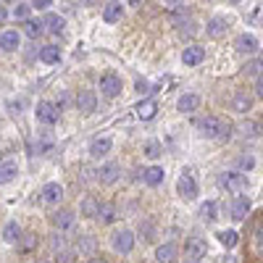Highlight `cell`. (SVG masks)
<instances>
[{
    "label": "cell",
    "mask_w": 263,
    "mask_h": 263,
    "mask_svg": "<svg viewBox=\"0 0 263 263\" xmlns=\"http://www.w3.org/2000/svg\"><path fill=\"white\" fill-rule=\"evenodd\" d=\"M197 129H200V135L208 137V140H229L232 135V124H227L224 119L218 116H205L197 121Z\"/></svg>",
    "instance_id": "6da1fadb"
},
{
    "label": "cell",
    "mask_w": 263,
    "mask_h": 263,
    "mask_svg": "<svg viewBox=\"0 0 263 263\" xmlns=\"http://www.w3.org/2000/svg\"><path fill=\"white\" fill-rule=\"evenodd\" d=\"M218 184H221L227 192L239 195L242 190H248V177H245V174H239V171H224L221 177H218Z\"/></svg>",
    "instance_id": "7a4b0ae2"
},
{
    "label": "cell",
    "mask_w": 263,
    "mask_h": 263,
    "mask_svg": "<svg viewBox=\"0 0 263 263\" xmlns=\"http://www.w3.org/2000/svg\"><path fill=\"white\" fill-rule=\"evenodd\" d=\"M111 245H114V250L116 253H132V248H135V234H132L129 229H119V232H114V237H111Z\"/></svg>",
    "instance_id": "3957f363"
},
{
    "label": "cell",
    "mask_w": 263,
    "mask_h": 263,
    "mask_svg": "<svg viewBox=\"0 0 263 263\" xmlns=\"http://www.w3.org/2000/svg\"><path fill=\"white\" fill-rule=\"evenodd\" d=\"M121 77L119 74H103L100 77V92L105 95V98H116V95H121Z\"/></svg>",
    "instance_id": "277c9868"
},
{
    "label": "cell",
    "mask_w": 263,
    "mask_h": 263,
    "mask_svg": "<svg viewBox=\"0 0 263 263\" xmlns=\"http://www.w3.org/2000/svg\"><path fill=\"white\" fill-rule=\"evenodd\" d=\"M58 105L55 103H50V100H42V103H37V121H42V124H55L58 121Z\"/></svg>",
    "instance_id": "5b68a950"
},
{
    "label": "cell",
    "mask_w": 263,
    "mask_h": 263,
    "mask_svg": "<svg viewBox=\"0 0 263 263\" xmlns=\"http://www.w3.org/2000/svg\"><path fill=\"white\" fill-rule=\"evenodd\" d=\"M208 253V245H205V239L203 237H190L187 242H184V255L197 260V258H205Z\"/></svg>",
    "instance_id": "8992f818"
},
{
    "label": "cell",
    "mask_w": 263,
    "mask_h": 263,
    "mask_svg": "<svg viewBox=\"0 0 263 263\" xmlns=\"http://www.w3.org/2000/svg\"><path fill=\"white\" fill-rule=\"evenodd\" d=\"M229 213H232L234 221H242V218H248V213H250V197H248V195H237L234 203H232V208H229Z\"/></svg>",
    "instance_id": "52a82bcc"
},
{
    "label": "cell",
    "mask_w": 263,
    "mask_h": 263,
    "mask_svg": "<svg viewBox=\"0 0 263 263\" xmlns=\"http://www.w3.org/2000/svg\"><path fill=\"white\" fill-rule=\"evenodd\" d=\"M177 192L184 197V200H192V197L197 195V182L192 179V174H182L179 182H177Z\"/></svg>",
    "instance_id": "ba28073f"
},
{
    "label": "cell",
    "mask_w": 263,
    "mask_h": 263,
    "mask_svg": "<svg viewBox=\"0 0 263 263\" xmlns=\"http://www.w3.org/2000/svg\"><path fill=\"white\" fill-rule=\"evenodd\" d=\"M203 58H205V48H200V45H190L182 53L184 66H197V63H203Z\"/></svg>",
    "instance_id": "9c48e42d"
},
{
    "label": "cell",
    "mask_w": 263,
    "mask_h": 263,
    "mask_svg": "<svg viewBox=\"0 0 263 263\" xmlns=\"http://www.w3.org/2000/svg\"><path fill=\"white\" fill-rule=\"evenodd\" d=\"M61 197H63V187L58 182H50V184L42 187V200H45L48 205H55Z\"/></svg>",
    "instance_id": "30bf717a"
},
{
    "label": "cell",
    "mask_w": 263,
    "mask_h": 263,
    "mask_svg": "<svg viewBox=\"0 0 263 263\" xmlns=\"http://www.w3.org/2000/svg\"><path fill=\"white\" fill-rule=\"evenodd\" d=\"M18 42H21V34L16 29H8V32L0 34V48H3L6 53H13L18 48Z\"/></svg>",
    "instance_id": "8fae6325"
},
{
    "label": "cell",
    "mask_w": 263,
    "mask_h": 263,
    "mask_svg": "<svg viewBox=\"0 0 263 263\" xmlns=\"http://www.w3.org/2000/svg\"><path fill=\"white\" fill-rule=\"evenodd\" d=\"M163 177H166V171H163L161 166H150V168L142 171V179H145V184H150V187H158V184L163 182Z\"/></svg>",
    "instance_id": "7c38bea8"
},
{
    "label": "cell",
    "mask_w": 263,
    "mask_h": 263,
    "mask_svg": "<svg viewBox=\"0 0 263 263\" xmlns=\"http://www.w3.org/2000/svg\"><path fill=\"white\" fill-rule=\"evenodd\" d=\"M119 163H105L100 171H98V179L103 182V184H114L116 179H119Z\"/></svg>",
    "instance_id": "4fadbf2b"
},
{
    "label": "cell",
    "mask_w": 263,
    "mask_h": 263,
    "mask_svg": "<svg viewBox=\"0 0 263 263\" xmlns=\"http://www.w3.org/2000/svg\"><path fill=\"white\" fill-rule=\"evenodd\" d=\"M77 108L82 114H92L95 111V95L90 92V90H82L79 95H77Z\"/></svg>",
    "instance_id": "5bb4252c"
},
{
    "label": "cell",
    "mask_w": 263,
    "mask_h": 263,
    "mask_svg": "<svg viewBox=\"0 0 263 263\" xmlns=\"http://www.w3.org/2000/svg\"><path fill=\"white\" fill-rule=\"evenodd\" d=\"M16 174H18L16 161H0V184L13 182V179H16Z\"/></svg>",
    "instance_id": "9a60e30c"
},
{
    "label": "cell",
    "mask_w": 263,
    "mask_h": 263,
    "mask_svg": "<svg viewBox=\"0 0 263 263\" xmlns=\"http://www.w3.org/2000/svg\"><path fill=\"white\" fill-rule=\"evenodd\" d=\"M121 16H124V8H121V3H116V0H111V3L103 8V18L108 21V24H116V21H121Z\"/></svg>",
    "instance_id": "2e32d148"
},
{
    "label": "cell",
    "mask_w": 263,
    "mask_h": 263,
    "mask_svg": "<svg viewBox=\"0 0 263 263\" xmlns=\"http://www.w3.org/2000/svg\"><path fill=\"white\" fill-rule=\"evenodd\" d=\"M234 48H237L239 53H255V50H258V40H255L253 34H239L237 42H234Z\"/></svg>",
    "instance_id": "e0dca14e"
},
{
    "label": "cell",
    "mask_w": 263,
    "mask_h": 263,
    "mask_svg": "<svg viewBox=\"0 0 263 263\" xmlns=\"http://www.w3.org/2000/svg\"><path fill=\"white\" fill-rule=\"evenodd\" d=\"M50 221H53V227H58V229L71 227V224H74V211L63 208V211H58V213H53V216H50Z\"/></svg>",
    "instance_id": "ac0fdd59"
},
{
    "label": "cell",
    "mask_w": 263,
    "mask_h": 263,
    "mask_svg": "<svg viewBox=\"0 0 263 263\" xmlns=\"http://www.w3.org/2000/svg\"><path fill=\"white\" fill-rule=\"evenodd\" d=\"M253 108V98L248 95V92H237L234 95V100H232V111H237V114H248Z\"/></svg>",
    "instance_id": "d6986e66"
},
{
    "label": "cell",
    "mask_w": 263,
    "mask_h": 263,
    "mask_svg": "<svg viewBox=\"0 0 263 263\" xmlns=\"http://www.w3.org/2000/svg\"><path fill=\"white\" fill-rule=\"evenodd\" d=\"M135 111H137V119L147 121V119L156 116V111H158V103H156V100H142V103H137Z\"/></svg>",
    "instance_id": "ffe728a7"
},
{
    "label": "cell",
    "mask_w": 263,
    "mask_h": 263,
    "mask_svg": "<svg viewBox=\"0 0 263 263\" xmlns=\"http://www.w3.org/2000/svg\"><path fill=\"white\" fill-rule=\"evenodd\" d=\"M174 258H177V245L174 242H166L156 250V260L158 263H174Z\"/></svg>",
    "instance_id": "44dd1931"
},
{
    "label": "cell",
    "mask_w": 263,
    "mask_h": 263,
    "mask_svg": "<svg viewBox=\"0 0 263 263\" xmlns=\"http://www.w3.org/2000/svg\"><path fill=\"white\" fill-rule=\"evenodd\" d=\"M227 29H229V24L224 18H211L208 21V27H205V32H208V37H221V34H227Z\"/></svg>",
    "instance_id": "7402d4cb"
},
{
    "label": "cell",
    "mask_w": 263,
    "mask_h": 263,
    "mask_svg": "<svg viewBox=\"0 0 263 263\" xmlns=\"http://www.w3.org/2000/svg\"><path fill=\"white\" fill-rule=\"evenodd\" d=\"M108 153H111V140H95L92 145H90V156L92 158H103V156H108Z\"/></svg>",
    "instance_id": "603a6c76"
},
{
    "label": "cell",
    "mask_w": 263,
    "mask_h": 263,
    "mask_svg": "<svg viewBox=\"0 0 263 263\" xmlns=\"http://www.w3.org/2000/svg\"><path fill=\"white\" fill-rule=\"evenodd\" d=\"M197 105H200V98H197V95H182L179 103H177V108H179L182 114H192Z\"/></svg>",
    "instance_id": "cb8c5ba5"
},
{
    "label": "cell",
    "mask_w": 263,
    "mask_h": 263,
    "mask_svg": "<svg viewBox=\"0 0 263 263\" xmlns=\"http://www.w3.org/2000/svg\"><path fill=\"white\" fill-rule=\"evenodd\" d=\"M200 218H203V221H216V218H218V205L213 203V200H205L203 205H200Z\"/></svg>",
    "instance_id": "d4e9b609"
},
{
    "label": "cell",
    "mask_w": 263,
    "mask_h": 263,
    "mask_svg": "<svg viewBox=\"0 0 263 263\" xmlns=\"http://www.w3.org/2000/svg\"><path fill=\"white\" fill-rule=\"evenodd\" d=\"M98 211H100V203L95 200V197H84V200H82V216L98 218Z\"/></svg>",
    "instance_id": "484cf974"
},
{
    "label": "cell",
    "mask_w": 263,
    "mask_h": 263,
    "mask_svg": "<svg viewBox=\"0 0 263 263\" xmlns=\"http://www.w3.org/2000/svg\"><path fill=\"white\" fill-rule=\"evenodd\" d=\"M216 237H218V242H221L224 248H234V245L239 242V234H237L234 229H221Z\"/></svg>",
    "instance_id": "4316f807"
},
{
    "label": "cell",
    "mask_w": 263,
    "mask_h": 263,
    "mask_svg": "<svg viewBox=\"0 0 263 263\" xmlns=\"http://www.w3.org/2000/svg\"><path fill=\"white\" fill-rule=\"evenodd\" d=\"M40 61L42 63H58L61 61V50L55 45H45V48L40 50Z\"/></svg>",
    "instance_id": "83f0119b"
},
{
    "label": "cell",
    "mask_w": 263,
    "mask_h": 263,
    "mask_svg": "<svg viewBox=\"0 0 263 263\" xmlns=\"http://www.w3.org/2000/svg\"><path fill=\"white\" fill-rule=\"evenodd\" d=\"M3 239H6V242H18V239H21V227L16 221H8L3 227Z\"/></svg>",
    "instance_id": "f1b7e54d"
},
{
    "label": "cell",
    "mask_w": 263,
    "mask_h": 263,
    "mask_svg": "<svg viewBox=\"0 0 263 263\" xmlns=\"http://www.w3.org/2000/svg\"><path fill=\"white\" fill-rule=\"evenodd\" d=\"M98 218L103 224H114L116 218H119V211H116V205H100V211H98Z\"/></svg>",
    "instance_id": "f546056e"
},
{
    "label": "cell",
    "mask_w": 263,
    "mask_h": 263,
    "mask_svg": "<svg viewBox=\"0 0 263 263\" xmlns=\"http://www.w3.org/2000/svg\"><path fill=\"white\" fill-rule=\"evenodd\" d=\"M42 21H37V18H27L24 21V32H27V37H32V40H37L40 34H42Z\"/></svg>",
    "instance_id": "4dcf8cb0"
},
{
    "label": "cell",
    "mask_w": 263,
    "mask_h": 263,
    "mask_svg": "<svg viewBox=\"0 0 263 263\" xmlns=\"http://www.w3.org/2000/svg\"><path fill=\"white\" fill-rule=\"evenodd\" d=\"M45 27H48L53 34H61V32H63V27H66V21H63L58 13H50V16L45 18Z\"/></svg>",
    "instance_id": "1f68e13d"
},
{
    "label": "cell",
    "mask_w": 263,
    "mask_h": 263,
    "mask_svg": "<svg viewBox=\"0 0 263 263\" xmlns=\"http://www.w3.org/2000/svg\"><path fill=\"white\" fill-rule=\"evenodd\" d=\"M161 153H163V150H161V145H158L156 140H150V142L145 145V156H147V158H158Z\"/></svg>",
    "instance_id": "d6a6232c"
},
{
    "label": "cell",
    "mask_w": 263,
    "mask_h": 263,
    "mask_svg": "<svg viewBox=\"0 0 263 263\" xmlns=\"http://www.w3.org/2000/svg\"><path fill=\"white\" fill-rule=\"evenodd\" d=\"M29 11H32V6H24V3H18V6L13 8V18H21V21H27V18H29Z\"/></svg>",
    "instance_id": "836d02e7"
},
{
    "label": "cell",
    "mask_w": 263,
    "mask_h": 263,
    "mask_svg": "<svg viewBox=\"0 0 263 263\" xmlns=\"http://www.w3.org/2000/svg\"><path fill=\"white\" fill-rule=\"evenodd\" d=\"M34 245H37V237H34V234H27L24 239H21V245H18V250H21V253H29V250H32Z\"/></svg>",
    "instance_id": "e575fe53"
},
{
    "label": "cell",
    "mask_w": 263,
    "mask_h": 263,
    "mask_svg": "<svg viewBox=\"0 0 263 263\" xmlns=\"http://www.w3.org/2000/svg\"><path fill=\"white\" fill-rule=\"evenodd\" d=\"M253 166H255L253 156H242V158H239V168H245V171H250Z\"/></svg>",
    "instance_id": "d590c367"
},
{
    "label": "cell",
    "mask_w": 263,
    "mask_h": 263,
    "mask_svg": "<svg viewBox=\"0 0 263 263\" xmlns=\"http://www.w3.org/2000/svg\"><path fill=\"white\" fill-rule=\"evenodd\" d=\"M50 3H53V0H32L29 6H32V8H37V11H45Z\"/></svg>",
    "instance_id": "8d00e7d4"
},
{
    "label": "cell",
    "mask_w": 263,
    "mask_h": 263,
    "mask_svg": "<svg viewBox=\"0 0 263 263\" xmlns=\"http://www.w3.org/2000/svg\"><path fill=\"white\" fill-rule=\"evenodd\" d=\"M71 260H74V255H71L69 250H63V253L58 255V263H71Z\"/></svg>",
    "instance_id": "74e56055"
},
{
    "label": "cell",
    "mask_w": 263,
    "mask_h": 263,
    "mask_svg": "<svg viewBox=\"0 0 263 263\" xmlns=\"http://www.w3.org/2000/svg\"><path fill=\"white\" fill-rule=\"evenodd\" d=\"M8 108H11L13 114H18V108H24V100H11V103H8Z\"/></svg>",
    "instance_id": "f35d334b"
},
{
    "label": "cell",
    "mask_w": 263,
    "mask_h": 263,
    "mask_svg": "<svg viewBox=\"0 0 263 263\" xmlns=\"http://www.w3.org/2000/svg\"><path fill=\"white\" fill-rule=\"evenodd\" d=\"M255 92H258V98H263V74H260L258 82H255Z\"/></svg>",
    "instance_id": "ab89813d"
},
{
    "label": "cell",
    "mask_w": 263,
    "mask_h": 263,
    "mask_svg": "<svg viewBox=\"0 0 263 263\" xmlns=\"http://www.w3.org/2000/svg\"><path fill=\"white\" fill-rule=\"evenodd\" d=\"M163 3H166V6H171V8H174V6H182V3H184V0H163Z\"/></svg>",
    "instance_id": "60d3db41"
},
{
    "label": "cell",
    "mask_w": 263,
    "mask_h": 263,
    "mask_svg": "<svg viewBox=\"0 0 263 263\" xmlns=\"http://www.w3.org/2000/svg\"><path fill=\"white\" fill-rule=\"evenodd\" d=\"M79 3H82V6H98L100 0H79Z\"/></svg>",
    "instance_id": "b9f144b4"
},
{
    "label": "cell",
    "mask_w": 263,
    "mask_h": 263,
    "mask_svg": "<svg viewBox=\"0 0 263 263\" xmlns=\"http://www.w3.org/2000/svg\"><path fill=\"white\" fill-rule=\"evenodd\" d=\"M6 16H8V13H6V8L0 6V27H3V21H6Z\"/></svg>",
    "instance_id": "7bdbcfd3"
},
{
    "label": "cell",
    "mask_w": 263,
    "mask_h": 263,
    "mask_svg": "<svg viewBox=\"0 0 263 263\" xmlns=\"http://www.w3.org/2000/svg\"><path fill=\"white\" fill-rule=\"evenodd\" d=\"M137 90H140V92H145V90H147V82H142V79H140V82H137Z\"/></svg>",
    "instance_id": "ee69618b"
},
{
    "label": "cell",
    "mask_w": 263,
    "mask_h": 263,
    "mask_svg": "<svg viewBox=\"0 0 263 263\" xmlns=\"http://www.w3.org/2000/svg\"><path fill=\"white\" fill-rule=\"evenodd\" d=\"M142 3V0H129V6H140Z\"/></svg>",
    "instance_id": "f6af8a7d"
},
{
    "label": "cell",
    "mask_w": 263,
    "mask_h": 263,
    "mask_svg": "<svg viewBox=\"0 0 263 263\" xmlns=\"http://www.w3.org/2000/svg\"><path fill=\"white\" fill-rule=\"evenodd\" d=\"M90 263H108V260H103V258H95V260H90Z\"/></svg>",
    "instance_id": "bcb514c9"
},
{
    "label": "cell",
    "mask_w": 263,
    "mask_h": 263,
    "mask_svg": "<svg viewBox=\"0 0 263 263\" xmlns=\"http://www.w3.org/2000/svg\"><path fill=\"white\" fill-rule=\"evenodd\" d=\"M260 66H263V50H260Z\"/></svg>",
    "instance_id": "7dc6e473"
},
{
    "label": "cell",
    "mask_w": 263,
    "mask_h": 263,
    "mask_svg": "<svg viewBox=\"0 0 263 263\" xmlns=\"http://www.w3.org/2000/svg\"><path fill=\"white\" fill-rule=\"evenodd\" d=\"M34 263H48V260H34Z\"/></svg>",
    "instance_id": "c3c4849f"
},
{
    "label": "cell",
    "mask_w": 263,
    "mask_h": 263,
    "mask_svg": "<svg viewBox=\"0 0 263 263\" xmlns=\"http://www.w3.org/2000/svg\"><path fill=\"white\" fill-rule=\"evenodd\" d=\"M229 3H239V0H229Z\"/></svg>",
    "instance_id": "681fc988"
},
{
    "label": "cell",
    "mask_w": 263,
    "mask_h": 263,
    "mask_svg": "<svg viewBox=\"0 0 263 263\" xmlns=\"http://www.w3.org/2000/svg\"><path fill=\"white\" fill-rule=\"evenodd\" d=\"M187 263H197V260H187Z\"/></svg>",
    "instance_id": "f907efd6"
}]
</instances>
